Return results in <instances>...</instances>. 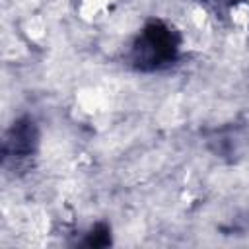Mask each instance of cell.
I'll list each match as a JSON object with an SVG mask.
<instances>
[{
	"label": "cell",
	"instance_id": "6da1fadb",
	"mask_svg": "<svg viewBox=\"0 0 249 249\" xmlns=\"http://www.w3.org/2000/svg\"><path fill=\"white\" fill-rule=\"evenodd\" d=\"M179 31L161 19H150L130 45L128 64L140 72H156L173 64L179 56Z\"/></svg>",
	"mask_w": 249,
	"mask_h": 249
},
{
	"label": "cell",
	"instance_id": "7a4b0ae2",
	"mask_svg": "<svg viewBox=\"0 0 249 249\" xmlns=\"http://www.w3.org/2000/svg\"><path fill=\"white\" fill-rule=\"evenodd\" d=\"M39 146V128L31 117H19L4 136V160L21 163L29 160Z\"/></svg>",
	"mask_w": 249,
	"mask_h": 249
},
{
	"label": "cell",
	"instance_id": "3957f363",
	"mask_svg": "<svg viewBox=\"0 0 249 249\" xmlns=\"http://www.w3.org/2000/svg\"><path fill=\"white\" fill-rule=\"evenodd\" d=\"M82 243H84L86 247H93V249L111 245V228H109V224H105V222L95 224V226L86 233V239H84Z\"/></svg>",
	"mask_w": 249,
	"mask_h": 249
}]
</instances>
